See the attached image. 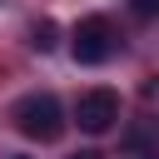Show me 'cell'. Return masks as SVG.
<instances>
[{"mask_svg": "<svg viewBox=\"0 0 159 159\" xmlns=\"http://www.w3.org/2000/svg\"><path fill=\"white\" fill-rule=\"evenodd\" d=\"M114 50H119V35H114V25L104 15H84L75 25V35H70V55L80 65H104Z\"/></svg>", "mask_w": 159, "mask_h": 159, "instance_id": "2", "label": "cell"}, {"mask_svg": "<svg viewBox=\"0 0 159 159\" xmlns=\"http://www.w3.org/2000/svg\"><path fill=\"white\" fill-rule=\"evenodd\" d=\"M10 159H25V154H10Z\"/></svg>", "mask_w": 159, "mask_h": 159, "instance_id": "8", "label": "cell"}, {"mask_svg": "<svg viewBox=\"0 0 159 159\" xmlns=\"http://www.w3.org/2000/svg\"><path fill=\"white\" fill-rule=\"evenodd\" d=\"M10 119H15V129H20L25 139H40V144H50V139L65 134V109H60V99L45 94V89L20 94L15 109H10Z\"/></svg>", "mask_w": 159, "mask_h": 159, "instance_id": "1", "label": "cell"}, {"mask_svg": "<svg viewBox=\"0 0 159 159\" xmlns=\"http://www.w3.org/2000/svg\"><path fill=\"white\" fill-rule=\"evenodd\" d=\"M55 35H60V30H55V20H35V25H30V45H35L40 55H45V50H55Z\"/></svg>", "mask_w": 159, "mask_h": 159, "instance_id": "4", "label": "cell"}, {"mask_svg": "<svg viewBox=\"0 0 159 159\" xmlns=\"http://www.w3.org/2000/svg\"><path fill=\"white\" fill-rule=\"evenodd\" d=\"M70 159H99V154H94V149H80V154H70Z\"/></svg>", "mask_w": 159, "mask_h": 159, "instance_id": "6", "label": "cell"}, {"mask_svg": "<svg viewBox=\"0 0 159 159\" xmlns=\"http://www.w3.org/2000/svg\"><path fill=\"white\" fill-rule=\"evenodd\" d=\"M129 159H159V154H129Z\"/></svg>", "mask_w": 159, "mask_h": 159, "instance_id": "7", "label": "cell"}, {"mask_svg": "<svg viewBox=\"0 0 159 159\" xmlns=\"http://www.w3.org/2000/svg\"><path fill=\"white\" fill-rule=\"evenodd\" d=\"M134 20H159V0H124Z\"/></svg>", "mask_w": 159, "mask_h": 159, "instance_id": "5", "label": "cell"}, {"mask_svg": "<svg viewBox=\"0 0 159 159\" xmlns=\"http://www.w3.org/2000/svg\"><path fill=\"white\" fill-rule=\"evenodd\" d=\"M75 119H80V129L84 134H104V129H114V119H119V94L114 89H84L80 94V104H75Z\"/></svg>", "mask_w": 159, "mask_h": 159, "instance_id": "3", "label": "cell"}]
</instances>
